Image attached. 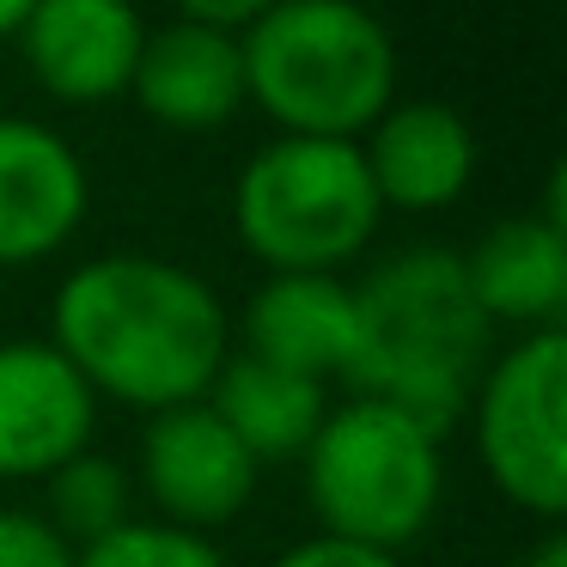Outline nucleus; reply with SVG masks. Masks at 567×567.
<instances>
[{"label":"nucleus","mask_w":567,"mask_h":567,"mask_svg":"<svg viewBox=\"0 0 567 567\" xmlns=\"http://www.w3.org/2000/svg\"><path fill=\"white\" fill-rule=\"evenodd\" d=\"M50 348L92 396L165 415L214 391L226 367V306L202 275L165 257H92L55 293Z\"/></svg>","instance_id":"f257e3e1"},{"label":"nucleus","mask_w":567,"mask_h":567,"mask_svg":"<svg viewBox=\"0 0 567 567\" xmlns=\"http://www.w3.org/2000/svg\"><path fill=\"white\" fill-rule=\"evenodd\" d=\"M0 567H74V549L55 537L50 518L0 506Z\"/></svg>","instance_id":"a211bd4d"},{"label":"nucleus","mask_w":567,"mask_h":567,"mask_svg":"<svg viewBox=\"0 0 567 567\" xmlns=\"http://www.w3.org/2000/svg\"><path fill=\"white\" fill-rule=\"evenodd\" d=\"M488 342L494 323L470 293L464 257L433 245L403 250L354 287V360L342 379L440 440L476 396Z\"/></svg>","instance_id":"f03ea898"},{"label":"nucleus","mask_w":567,"mask_h":567,"mask_svg":"<svg viewBox=\"0 0 567 567\" xmlns=\"http://www.w3.org/2000/svg\"><path fill=\"white\" fill-rule=\"evenodd\" d=\"M19 25H25V0H0V43L19 38Z\"/></svg>","instance_id":"412c9836"},{"label":"nucleus","mask_w":567,"mask_h":567,"mask_svg":"<svg viewBox=\"0 0 567 567\" xmlns=\"http://www.w3.org/2000/svg\"><path fill=\"white\" fill-rule=\"evenodd\" d=\"M74 567H233V561H226L208 537H196V530L128 518L111 537L86 543V549L74 555Z\"/></svg>","instance_id":"f3484780"},{"label":"nucleus","mask_w":567,"mask_h":567,"mask_svg":"<svg viewBox=\"0 0 567 567\" xmlns=\"http://www.w3.org/2000/svg\"><path fill=\"white\" fill-rule=\"evenodd\" d=\"M141 476H147L159 513L177 530L202 537L208 525L245 513V501L257 494V457L233 440V427L208 403H184L153 415L147 440H141Z\"/></svg>","instance_id":"0eeeda50"},{"label":"nucleus","mask_w":567,"mask_h":567,"mask_svg":"<svg viewBox=\"0 0 567 567\" xmlns=\"http://www.w3.org/2000/svg\"><path fill=\"white\" fill-rule=\"evenodd\" d=\"M379 189L360 141L281 135L238 172L233 220L275 275H330L379 233Z\"/></svg>","instance_id":"39448f33"},{"label":"nucleus","mask_w":567,"mask_h":567,"mask_svg":"<svg viewBox=\"0 0 567 567\" xmlns=\"http://www.w3.org/2000/svg\"><path fill=\"white\" fill-rule=\"evenodd\" d=\"M50 506H55V518H50L55 537H62L68 549H74V543L86 549V543L111 537L116 525H128V476L111 457L80 452L50 476Z\"/></svg>","instance_id":"dca6fc26"},{"label":"nucleus","mask_w":567,"mask_h":567,"mask_svg":"<svg viewBox=\"0 0 567 567\" xmlns=\"http://www.w3.org/2000/svg\"><path fill=\"white\" fill-rule=\"evenodd\" d=\"M202 403L233 427V440L245 445L257 464L262 457H306V445L318 440L323 415H330L318 379L262 367V360H250V354L226 360L214 391L202 396Z\"/></svg>","instance_id":"2eb2a0df"},{"label":"nucleus","mask_w":567,"mask_h":567,"mask_svg":"<svg viewBox=\"0 0 567 567\" xmlns=\"http://www.w3.org/2000/svg\"><path fill=\"white\" fill-rule=\"evenodd\" d=\"M306 494L311 513L323 518V537L396 555L440 513V440L403 409L354 396L330 409L318 440L306 445Z\"/></svg>","instance_id":"20e7f679"},{"label":"nucleus","mask_w":567,"mask_h":567,"mask_svg":"<svg viewBox=\"0 0 567 567\" xmlns=\"http://www.w3.org/2000/svg\"><path fill=\"white\" fill-rule=\"evenodd\" d=\"M518 567H567V537H555V530H549V537H543Z\"/></svg>","instance_id":"aec40b11"},{"label":"nucleus","mask_w":567,"mask_h":567,"mask_svg":"<svg viewBox=\"0 0 567 567\" xmlns=\"http://www.w3.org/2000/svg\"><path fill=\"white\" fill-rule=\"evenodd\" d=\"M128 92L165 128H214L245 104V50L233 31L172 19L147 31Z\"/></svg>","instance_id":"f8f14e48"},{"label":"nucleus","mask_w":567,"mask_h":567,"mask_svg":"<svg viewBox=\"0 0 567 567\" xmlns=\"http://www.w3.org/2000/svg\"><path fill=\"white\" fill-rule=\"evenodd\" d=\"M147 25L123 0H38L19 25V55L43 92L68 104H104L128 92Z\"/></svg>","instance_id":"6e6552de"},{"label":"nucleus","mask_w":567,"mask_h":567,"mask_svg":"<svg viewBox=\"0 0 567 567\" xmlns=\"http://www.w3.org/2000/svg\"><path fill=\"white\" fill-rule=\"evenodd\" d=\"M92 403L50 342H0V476H55L92 440Z\"/></svg>","instance_id":"1a4fd4ad"},{"label":"nucleus","mask_w":567,"mask_h":567,"mask_svg":"<svg viewBox=\"0 0 567 567\" xmlns=\"http://www.w3.org/2000/svg\"><path fill=\"white\" fill-rule=\"evenodd\" d=\"M269 567H403V561L379 549H360V543H342V537H306L287 555H275Z\"/></svg>","instance_id":"6ab92c4d"},{"label":"nucleus","mask_w":567,"mask_h":567,"mask_svg":"<svg viewBox=\"0 0 567 567\" xmlns=\"http://www.w3.org/2000/svg\"><path fill=\"white\" fill-rule=\"evenodd\" d=\"M86 220V165L55 128L0 116V262L55 257Z\"/></svg>","instance_id":"9d476101"},{"label":"nucleus","mask_w":567,"mask_h":567,"mask_svg":"<svg viewBox=\"0 0 567 567\" xmlns=\"http://www.w3.org/2000/svg\"><path fill=\"white\" fill-rule=\"evenodd\" d=\"M464 275L488 323H525L530 336L561 330L567 226L549 220V214H513V220L482 233V245L464 257Z\"/></svg>","instance_id":"4468645a"},{"label":"nucleus","mask_w":567,"mask_h":567,"mask_svg":"<svg viewBox=\"0 0 567 567\" xmlns=\"http://www.w3.org/2000/svg\"><path fill=\"white\" fill-rule=\"evenodd\" d=\"M245 354L262 367L299 372V379H330L354 360V287L336 275H275L257 287L245 311Z\"/></svg>","instance_id":"ddd939ff"},{"label":"nucleus","mask_w":567,"mask_h":567,"mask_svg":"<svg viewBox=\"0 0 567 567\" xmlns=\"http://www.w3.org/2000/svg\"><path fill=\"white\" fill-rule=\"evenodd\" d=\"M360 159H367L384 208L433 214L464 196L470 172H476V135L452 104L409 99L372 123V141L360 147Z\"/></svg>","instance_id":"9b49d317"},{"label":"nucleus","mask_w":567,"mask_h":567,"mask_svg":"<svg viewBox=\"0 0 567 567\" xmlns=\"http://www.w3.org/2000/svg\"><path fill=\"white\" fill-rule=\"evenodd\" d=\"M567 336L537 330L476 384V452L494 488L537 518L567 506Z\"/></svg>","instance_id":"423d86ee"},{"label":"nucleus","mask_w":567,"mask_h":567,"mask_svg":"<svg viewBox=\"0 0 567 567\" xmlns=\"http://www.w3.org/2000/svg\"><path fill=\"white\" fill-rule=\"evenodd\" d=\"M245 99L287 135L354 141L391 111L396 50L391 31L348 0H281L262 7L238 38Z\"/></svg>","instance_id":"7ed1b4c3"}]
</instances>
